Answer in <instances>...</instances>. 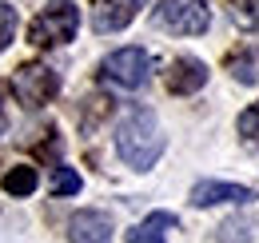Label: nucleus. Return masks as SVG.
<instances>
[{
  "label": "nucleus",
  "mask_w": 259,
  "mask_h": 243,
  "mask_svg": "<svg viewBox=\"0 0 259 243\" xmlns=\"http://www.w3.org/2000/svg\"><path fill=\"white\" fill-rule=\"evenodd\" d=\"M36 183H40L36 168H28V164H16V168L4 176V191H8V195H32Z\"/></svg>",
  "instance_id": "ddd939ff"
},
{
  "label": "nucleus",
  "mask_w": 259,
  "mask_h": 243,
  "mask_svg": "<svg viewBox=\"0 0 259 243\" xmlns=\"http://www.w3.org/2000/svg\"><path fill=\"white\" fill-rule=\"evenodd\" d=\"M84 187V180L72 172V168H56L52 172V195H76Z\"/></svg>",
  "instance_id": "dca6fc26"
},
{
  "label": "nucleus",
  "mask_w": 259,
  "mask_h": 243,
  "mask_svg": "<svg viewBox=\"0 0 259 243\" xmlns=\"http://www.w3.org/2000/svg\"><path fill=\"white\" fill-rule=\"evenodd\" d=\"M0 136H4V116H0Z\"/></svg>",
  "instance_id": "a211bd4d"
},
{
  "label": "nucleus",
  "mask_w": 259,
  "mask_h": 243,
  "mask_svg": "<svg viewBox=\"0 0 259 243\" xmlns=\"http://www.w3.org/2000/svg\"><path fill=\"white\" fill-rule=\"evenodd\" d=\"M12 36H16V8L12 4H0V52L12 44Z\"/></svg>",
  "instance_id": "f3484780"
},
{
  "label": "nucleus",
  "mask_w": 259,
  "mask_h": 243,
  "mask_svg": "<svg viewBox=\"0 0 259 243\" xmlns=\"http://www.w3.org/2000/svg\"><path fill=\"white\" fill-rule=\"evenodd\" d=\"M100 76L108 80V84H116V88H144L148 80H152V56L144 52V48H116L112 56H104L100 64Z\"/></svg>",
  "instance_id": "20e7f679"
},
{
  "label": "nucleus",
  "mask_w": 259,
  "mask_h": 243,
  "mask_svg": "<svg viewBox=\"0 0 259 243\" xmlns=\"http://www.w3.org/2000/svg\"><path fill=\"white\" fill-rule=\"evenodd\" d=\"M167 231H176V215L171 212H152L128 231V243H163Z\"/></svg>",
  "instance_id": "9d476101"
},
{
  "label": "nucleus",
  "mask_w": 259,
  "mask_h": 243,
  "mask_svg": "<svg viewBox=\"0 0 259 243\" xmlns=\"http://www.w3.org/2000/svg\"><path fill=\"white\" fill-rule=\"evenodd\" d=\"M231 20L239 28L259 32V0H231Z\"/></svg>",
  "instance_id": "4468645a"
},
{
  "label": "nucleus",
  "mask_w": 259,
  "mask_h": 243,
  "mask_svg": "<svg viewBox=\"0 0 259 243\" xmlns=\"http://www.w3.org/2000/svg\"><path fill=\"white\" fill-rule=\"evenodd\" d=\"M116 152L136 172L156 168V159L163 155V132L156 124L152 108H132L128 116L116 124Z\"/></svg>",
  "instance_id": "f257e3e1"
},
{
  "label": "nucleus",
  "mask_w": 259,
  "mask_h": 243,
  "mask_svg": "<svg viewBox=\"0 0 259 243\" xmlns=\"http://www.w3.org/2000/svg\"><path fill=\"white\" fill-rule=\"evenodd\" d=\"M203 84H207V64H203V60H195V56H180V60H171L167 92H176V96H195Z\"/></svg>",
  "instance_id": "6e6552de"
},
{
  "label": "nucleus",
  "mask_w": 259,
  "mask_h": 243,
  "mask_svg": "<svg viewBox=\"0 0 259 243\" xmlns=\"http://www.w3.org/2000/svg\"><path fill=\"white\" fill-rule=\"evenodd\" d=\"M112 215L108 212H76L68 219V239L72 243H112Z\"/></svg>",
  "instance_id": "0eeeda50"
},
{
  "label": "nucleus",
  "mask_w": 259,
  "mask_h": 243,
  "mask_svg": "<svg viewBox=\"0 0 259 243\" xmlns=\"http://www.w3.org/2000/svg\"><path fill=\"white\" fill-rule=\"evenodd\" d=\"M136 16V0H92V28L96 32H120Z\"/></svg>",
  "instance_id": "1a4fd4ad"
},
{
  "label": "nucleus",
  "mask_w": 259,
  "mask_h": 243,
  "mask_svg": "<svg viewBox=\"0 0 259 243\" xmlns=\"http://www.w3.org/2000/svg\"><path fill=\"white\" fill-rule=\"evenodd\" d=\"M12 92L24 108H44L56 92H60V76L48 68V64H24L12 80Z\"/></svg>",
  "instance_id": "39448f33"
},
{
  "label": "nucleus",
  "mask_w": 259,
  "mask_h": 243,
  "mask_svg": "<svg viewBox=\"0 0 259 243\" xmlns=\"http://www.w3.org/2000/svg\"><path fill=\"white\" fill-rule=\"evenodd\" d=\"M255 191L243 183H224V180H199L192 187V208H215V204H251Z\"/></svg>",
  "instance_id": "423d86ee"
},
{
  "label": "nucleus",
  "mask_w": 259,
  "mask_h": 243,
  "mask_svg": "<svg viewBox=\"0 0 259 243\" xmlns=\"http://www.w3.org/2000/svg\"><path fill=\"white\" fill-rule=\"evenodd\" d=\"M227 68L239 84H259V48H243V52H231Z\"/></svg>",
  "instance_id": "f8f14e48"
},
{
  "label": "nucleus",
  "mask_w": 259,
  "mask_h": 243,
  "mask_svg": "<svg viewBox=\"0 0 259 243\" xmlns=\"http://www.w3.org/2000/svg\"><path fill=\"white\" fill-rule=\"evenodd\" d=\"M76 28H80V8L72 0H48L28 24V40L36 48H60L76 36Z\"/></svg>",
  "instance_id": "f03ea898"
},
{
  "label": "nucleus",
  "mask_w": 259,
  "mask_h": 243,
  "mask_svg": "<svg viewBox=\"0 0 259 243\" xmlns=\"http://www.w3.org/2000/svg\"><path fill=\"white\" fill-rule=\"evenodd\" d=\"M235 128H239V136H243L247 144H255V148H259V100L251 104V108H243V112H239Z\"/></svg>",
  "instance_id": "2eb2a0df"
},
{
  "label": "nucleus",
  "mask_w": 259,
  "mask_h": 243,
  "mask_svg": "<svg viewBox=\"0 0 259 243\" xmlns=\"http://www.w3.org/2000/svg\"><path fill=\"white\" fill-rule=\"evenodd\" d=\"M255 227H259L255 215H231V219H224L215 227V239L220 243H251L255 239Z\"/></svg>",
  "instance_id": "9b49d317"
},
{
  "label": "nucleus",
  "mask_w": 259,
  "mask_h": 243,
  "mask_svg": "<svg viewBox=\"0 0 259 243\" xmlns=\"http://www.w3.org/2000/svg\"><path fill=\"white\" fill-rule=\"evenodd\" d=\"M152 20L176 36H199L211 28V8L203 0H160Z\"/></svg>",
  "instance_id": "7ed1b4c3"
}]
</instances>
